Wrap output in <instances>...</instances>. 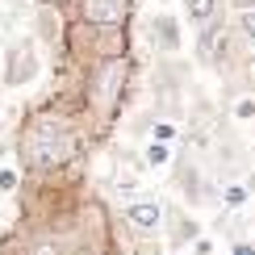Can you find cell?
I'll list each match as a JSON object with an SVG mask.
<instances>
[{"mask_svg":"<svg viewBox=\"0 0 255 255\" xmlns=\"http://www.w3.org/2000/svg\"><path fill=\"white\" fill-rule=\"evenodd\" d=\"M25 255H71V247H67L63 235H34L29 247H25Z\"/></svg>","mask_w":255,"mask_h":255,"instance_id":"13","label":"cell"},{"mask_svg":"<svg viewBox=\"0 0 255 255\" xmlns=\"http://www.w3.org/2000/svg\"><path fill=\"white\" fill-rule=\"evenodd\" d=\"M21 180H25V176L17 172V163H4V167H0V193L17 197V193H21Z\"/></svg>","mask_w":255,"mask_h":255,"instance_id":"18","label":"cell"},{"mask_svg":"<svg viewBox=\"0 0 255 255\" xmlns=\"http://www.w3.org/2000/svg\"><path fill=\"white\" fill-rule=\"evenodd\" d=\"M193 92V63L188 59H155V67H151V109H155V118H163V122H184L188 113H184V97Z\"/></svg>","mask_w":255,"mask_h":255,"instance_id":"3","label":"cell"},{"mask_svg":"<svg viewBox=\"0 0 255 255\" xmlns=\"http://www.w3.org/2000/svg\"><path fill=\"white\" fill-rule=\"evenodd\" d=\"M29 4H38V8H59V13H71V4H76V0H29Z\"/></svg>","mask_w":255,"mask_h":255,"instance_id":"21","label":"cell"},{"mask_svg":"<svg viewBox=\"0 0 255 255\" xmlns=\"http://www.w3.org/2000/svg\"><path fill=\"white\" fill-rule=\"evenodd\" d=\"M134 8H138V0H76L71 17L109 34V29H134Z\"/></svg>","mask_w":255,"mask_h":255,"instance_id":"6","label":"cell"},{"mask_svg":"<svg viewBox=\"0 0 255 255\" xmlns=\"http://www.w3.org/2000/svg\"><path fill=\"white\" fill-rule=\"evenodd\" d=\"M230 13H247V8H255V0H226Z\"/></svg>","mask_w":255,"mask_h":255,"instance_id":"23","label":"cell"},{"mask_svg":"<svg viewBox=\"0 0 255 255\" xmlns=\"http://www.w3.org/2000/svg\"><path fill=\"white\" fill-rule=\"evenodd\" d=\"M247 201H251V193H247V184H243V180H226V184H222V209H226V214L247 209Z\"/></svg>","mask_w":255,"mask_h":255,"instance_id":"14","label":"cell"},{"mask_svg":"<svg viewBox=\"0 0 255 255\" xmlns=\"http://www.w3.org/2000/svg\"><path fill=\"white\" fill-rule=\"evenodd\" d=\"M167 172H172V193H180V205H188L197 214L201 209V193H205V180H209V167H205V159H201V151L180 146Z\"/></svg>","mask_w":255,"mask_h":255,"instance_id":"5","label":"cell"},{"mask_svg":"<svg viewBox=\"0 0 255 255\" xmlns=\"http://www.w3.org/2000/svg\"><path fill=\"white\" fill-rule=\"evenodd\" d=\"M230 17H235L239 38L247 42V46H255V8H247V13H230Z\"/></svg>","mask_w":255,"mask_h":255,"instance_id":"19","label":"cell"},{"mask_svg":"<svg viewBox=\"0 0 255 255\" xmlns=\"http://www.w3.org/2000/svg\"><path fill=\"white\" fill-rule=\"evenodd\" d=\"M134 80H138V59L134 55H101L88 67H80V92L84 109H88V126L105 146L118 130L122 113L134 101Z\"/></svg>","mask_w":255,"mask_h":255,"instance_id":"2","label":"cell"},{"mask_svg":"<svg viewBox=\"0 0 255 255\" xmlns=\"http://www.w3.org/2000/svg\"><path fill=\"white\" fill-rule=\"evenodd\" d=\"M222 8H226V0H184V21L193 29H201L205 21H214Z\"/></svg>","mask_w":255,"mask_h":255,"instance_id":"12","label":"cell"},{"mask_svg":"<svg viewBox=\"0 0 255 255\" xmlns=\"http://www.w3.org/2000/svg\"><path fill=\"white\" fill-rule=\"evenodd\" d=\"M122 226H126V235H130V239H142V243L159 239V235H163V201L151 197V193L126 201V209H122Z\"/></svg>","mask_w":255,"mask_h":255,"instance_id":"7","label":"cell"},{"mask_svg":"<svg viewBox=\"0 0 255 255\" xmlns=\"http://www.w3.org/2000/svg\"><path fill=\"white\" fill-rule=\"evenodd\" d=\"M42 76V46H38V38L34 34H21L13 38L4 46V59H0V84H4V92L8 88H29Z\"/></svg>","mask_w":255,"mask_h":255,"instance_id":"4","label":"cell"},{"mask_svg":"<svg viewBox=\"0 0 255 255\" xmlns=\"http://www.w3.org/2000/svg\"><path fill=\"white\" fill-rule=\"evenodd\" d=\"M172 159H176V151H172L167 142H146V146H142V167H151V172L172 167Z\"/></svg>","mask_w":255,"mask_h":255,"instance_id":"15","label":"cell"},{"mask_svg":"<svg viewBox=\"0 0 255 255\" xmlns=\"http://www.w3.org/2000/svg\"><path fill=\"white\" fill-rule=\"evenodd\" d=\"M230 29H235V17H230V8H222L214 21H205L201 29H193V63H197V67H205V71H209V63H214V55L222 50V42H226Z\"/></svg>","mask_w":255,"mask_h":255,"instance_id":"10","label":"cell"},{"mask_svg":"<svg viewBox=\"0 0 255 255\" xmlns=\"http://www.w3.org/2000/svg\"><path fill=\"white\" fill-rule=\"evenodd\" d=\"M226 118H230V122H255V92L239 97V101L226 109Z\"/></svg>","mask_w":255,"mask_h":255,"instance_id":"17","label":"cell"},{"mask_svg":"<svg viewBox=\"0 0 255 255\" xmlns=\"http://www.w3.org/2000/svg\"><path fill=\"white\" fill-rule=\"evenodd\" d=\"M214 247H218V243H214V235H201L188 251H193V255H214Z\"/></svg>","mask_w":255,"mask_h":255,"instance_id":"20","label":"cell"},{"mask_svg":"<svg viewBox=\"0 0 255 255\" xmlns=\"http://www.w3.org/2000/svg\"><path fill=\"white\" fill-rule=\"evenodd\" d=\"M67 17H71V13H59V8H38V4H34V38H38V46L50 50V59H59V50H63Z\"/></svg>","mask_w":255,"mask_h":255,"instance_id":"11","label":"cell"},{"mask_svg":"<svg viewBox=\"0 0 255 255\" xmlns=\"http://www.w3.org/2000/svg\"><path fill=\"white\" fill-rule=\"evenodd\" d=\"M251 159H255V142H251Z\"/></svg>","mask_w":255,"mask_h":255,"instance_id":"27","label":"cell"},{"mask_svg":"<svg viewBox=\"0 0 255 255\" xmlns=\"http://www.w3.org/2000/svg\"><path fill=\"white\" fill-rule=\"evenodd\" d=\"M230 255H255V239H239V243H230Z\"/></svg>","mask_w":255,"mask_h":255,"instance_id":"22","label":"cell"},{"mask_svg":"<svg viewBox=\"0 0 255 255\" xmlns=\"http://www.w3.org/2000/svg\"><path fill=\"white\" fill-rule=\"evenodd\" d=\"M0 109H4V84H0Z\"/></svg>","mask_w":255,"mask_h":255,"instance_id":"25","label":"cell"},{"mask_svg":"<svg viewBox=\"0 0 255 255\" xmlns=\"http://www.w3.org/2000/svg\"><path fill=\"white\" fill-rule=\"evenodd\" d=\"M243 184H247V193L255 197V167H247V172H243Z\"/></svg>","mask_w":255,"mask_h":255,"instance_id":"24","label":"cell"},{"mask_svg":"<svg viewBox=\"0 0 255 255\" xmlns=\"http://www.w3.org/2000/svg\"><path fill=\"white\" fill-rule=\"evenodd\" d=\"M146 42H151L155 59H172V55H184V21L176 13H155L146 21Z\"/></svg>","mask_w":255,"mask_h":255,"instance_id":"9","label":"cell"},{"mask_svg":"<svg viewBox=\"0 0 255 255\" xmlns=\"http://www.w3.org/2000/svg\"><path fill=\"white\" fill-rule=\"evenodd\" d=\"M167 255H188V251H167Z\"/></svg>","mask_w":255,"mask_h":255,"instance_id":"26","label":"cell"},{"mask_svg":"<svg viewBox=\"0 0 255 255\" xmlns=\"http://www.w3.org/2000/svg\"><path fill=\"white\" fill-rule=\"evenodd\" d=\"M205 235V226L197 222V214L180 201H163V243L167 251H188L193 243Z\"/></svg>","mask_w":255,"mask_h":255,"instance_id":"8","label":"cell"},{"mask_svg":"<svg viewBox=\"0 0 255 255\" xmlns=\"http://www.w3.org/2000/svg\"><path fill=\"white\" fill-rule=\"evenodd\" d=\"M176 138H184V130H180L176 122H163V118H155V126H151V142H167V146H172Z\"/></svg>","mask_w":255,"mask_h":255,"instance_id":"16","label":"cell"},{"mask_svg":"<svg viewBox=\"0 0 255 255\" xmlns=\"http://www.w3.org/2000/svg\"><path fill=\"white\" fill-rule=\"evenodd\" d=\"M13 163L25 180L34 176H63V172H88V159L101 151L88 118L63 113L50 97L21 109V118L8 138Z\"/></svg>","mask_w":255,"mask_h":255,"instance_id":"1","label":"cell"}]
</instances>
